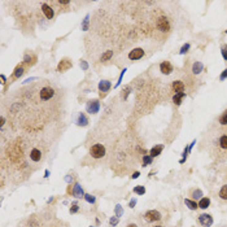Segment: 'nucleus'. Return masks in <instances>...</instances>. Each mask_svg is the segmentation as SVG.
<instances>
[{
	"instance_id": "nucleus-19",
	"label": "nucleus",
	"mask_w": 227,
	"mask_h": 227,
	"mask_svg": "<svg viewBox=\"0 0 227 227\" xmlns=\"http://www.w3.org/2000/svg\"><path fill=\"white\" fill-rule=\"evenodd\" d=\"M184 204L188 206V209H191V210H196L199 208V204L195 201V200H190V199H186L184 200Z\"/></svg>"
},
{
	"instance_id": "nucleus-17",
	"label": "nucleus",
	"mask_w": 227,
	"mask_h": 227,
	"mask_svg": "<svg viewBox=\"0 0 227 227\" xmlns=\"http://www.w3.org/2000/svg\"><path fill=\"white\" fill-rule=\"evenodd\" d=\"M77 125L78 126H87L88 125V119L86 118L85 113H79L78 118H77Z\"/></svg>"
},
{
	"instance_id": "nucleus-23",
	"label": "nucleus",
	"mask_w": 227,
	"mask_h": 227,
	"mask_svg": "<svg viewBox=\"0 0 227 227\" xmlns=\"http://www.w3.org/2000/svg\"><path fill=\"white\" fill-rule=\"evenodd\" d=\"M219 197L222 199V200H227V184L222 186V188L219 190Z\"/></svg>"
},
{
	"instance_id": "nucleus-32",
	"label": "nucleus",
	"mask_w": 227,
	"mask_h": 227,
	"mask_svg": "<svg viewBox=\"0 0 227 227\" xmlns=\"http://www.w3.org/2000/svg\"><path fill=\"white\" fill-rule=\"evenodd\" d=\"M221 52H222V57L227 61V46H223L222 49H221Z\"/></svg>"
},
{
	"instance_id": "nucleus-3",
	"label": "nucleus",
	"mask_w": 227,
	"mask_h": 227,
	"mask_svg": "<svg viewBox=\"0 0 227 227\" xmlns=\"http://www.w3.org/2000/svg\"><path fill=\"white\" fill-rule=\"evenodd\" d=\"M53 95H55V90H53L52 87H43L42 90H40V93H39L42 101L49 100V99L53 97Z\"/></svg>"
},
{
	"instance_id": "nucleus-34",
	"label": "nucleus",
	"mask_w": 227,
	"mask_h": 227,
	"mask_svg": "<svg viewBox=\"0 0 227 227\" xmlns=\"http://www.w3.org/2000/svg\"><path fill=\"white\" fill-rule=\"evenodd\" d=\"M226 78H227V69H225V70H223V73L221 74V77H219V79H221V81H225Z\"/></svg>"
},
{
	"instance_id": "nucleus-27",
	"label": "nucleus",
	"mask_w": 227,
	"mask_h": 227,
	"mask_svg": "<svg viewBox=\"0 0 227 227\" xmlns=\"http://www.w3.org/2000/svg\"><path fill=\"white\" fill-rule=\"evenodd\" d=\"M151 164H152V157L144 154V157H143V166H148V165H151Z\"/></svg>"
},
{
	"instance_id": "nucleus-31",
	"label": "nucleus",
	"mask_w": 227,
	"mask_h": 227,
	"mask_svg": "<svg viewBox=\"0 0 227 227\" xmlns=\"http://www.w3.org/2000/svg\"><path fill=\"white\" fill-rule=\"evenodd\" d=\"M122 208H121V205H117L115 206V214H117V218L118 217H121V215H122Z\"/></svg>"
},
{
	"instance_id": "nucleus-26",
	"label": "nucleus",
	"mask_w": 227,
	"mask_h": 227,
	"mask_svg": "<svg viewBox=\"0 0 227 227\" xmlns=\"http://www.w3.org/2000/svg\"><path fill=\"white\" fill-rule=\"evenodd\" d=\"M113 56V51H107L103 56H101V61H108V60Z\"/></svg>"
},
{
	"instance_id": "nucleus-7",
	"label": "nucleus",
	"mask_w": 227,
	"mask_h": 227,
	"mask_svg": "<svg viewBox=\"0 0 227 227\" xmlns=\"http://www.w3.org/2000/svg\"><path fill=\"white\" fill-rule=\"evenodd\" d=\"M143 56H144V49L142 48H135L129 53V59L131 61H136V60H140Z\"/></svg>"
},
{
	"instance_id": "nucleus-25",
	"label": "nucleus",
	"mask_w": 227,
	"mask_h": 227,
	"mask_svg": "<svg viewBox=\"0 0 227 227\" xmlns=\"http://www.w3.org/2000/svg\"><path fill=\"white\" fill-rule=\"evenodd\" d=\"M134 193H136V195H144V193H146L144 186H136L134 188Z\"/></svg>"
},
{
	"instance_id": "nucleus-36",
	"label": "nucleus",
	"mask_w": 227,
	"mask_h": 227,
	"mask_svg": "<svg viewBox=\"0 0 227 227\" xmlns=\"http://www.w3.org/2000/svg\"><path fill=\"white\" fill-rule=\"evenodd\" d=\"M87 27H88V16L85 18V22H83V30H87Z\"/></svg>"
},
{
	"instance_id": "nucleus-42",
	"label": "nucleus",
	"mask_w": 227,
	"mask_h": 227,
	"mask_svg": "<svg viewBox=\"0 0 227 227\" xmlns=\"http://www.w3.org/2000/svg\"><path fill=\"white\" fill-rule=\"evenodd\" d=\"M153 227H162L161 225H157V226H153Z\"/></svg>"
},
{
	"instance_id": "nucleus-21",
	"label": "nucleus",
	"mask_w": 227,
	"mask_h": 227,
	"mask_svg": "<svg viewBox=\"0 0 227 227\" xmlns=\"http://www.w3.org/2000/svg\"><path fill=\"white\" fill-rule=\"evenodd\" d=\"M186 96V93L184 92H182V93H175V95L173 96V101L175 105H180L182 103V99H183Z\"/></svg>"
},
{
	"instance_id": "nucleus-8",
	"label": "nucleus",
	"mask_w": 227,
	"mask_h": 227,
	"mask_svg": "<svg viewBox=\"0 0 227 227\" xmlns=\"http://www.w3.org/2000/svg\"><path fill=\"white\" fill-rule=\"evenodd\" d=\"M173 70H174L173 65H171L169 61H162L161 64H160V71H161L162 74H165V75L171 74V73H173Z\"/></svg>"
},
{
	"instance_id": "nucleus-16",
	"label": "nucleus",
	"mask_w": 227,
	"mask_h": 227,
	"mask_svg": "<svg viewBox=\"0 0 227 227\" xmlns=\"http://www.w3.org/2000/svg\"><path fill=\"white\" fill-rule=\"evenodd\" d=\"M202 70H204V65L200 61H196L195 64L192 65V73L193 74H200Z\"/></svg>"
},
{
	"instance_id": "nucleus-4",
	"label": "nucleus",
	"mask_w": 227,
	"mask_h": 227,
	"mask_svg": "<svg viewBox=\"0 0 227 227\" xmlns=\"http://www.w3.org/2000/svg\"><path fill=\"white\" fill-rule=\"evenodd\" d=\"M144 218L147 222H157V221L161 219V214L157 210H148L144 214Z\"/></svg>"
},
{
	"instance_id": "nucleus-35",
	"label": "nucleus",
	"mask_w": 227,
	"mask_h": 227,
	"mask_svg": "<svg viewBox=\"0 0 227 227\" xmlns=\"http://www.w3.org/2000/svg\"><path fill=\"white\" fill-rule=\"evenodd\" d=\"M81 68H82L83 70H87V69H88V64H87L86 61H81Z\"/></svg>"
},
{
	"instance_id": "nucleus-2",
	"label": "nucleus",
	"mask_w": 227,
	"mask_h": 227,
	"mask_svg": "<svg viewBox=\"0 0 227 227\" xmlns=\"http://www.w3.org/2000/svg\"><path fill=\"white\" fill-rule=\"evenodd\" d=\"M90 154L93 158H103L105 156V148L101 144H93L90 148Z\"/></svg>"
},
{
	"instance_id": "nucleus-1",
	"label": "nucleus",
	"mask_w": 227,
	"mask_h": 227,
	"mask_svg": "<svg viewBox=\"0 0 227 227\" xmlns=\"http://www.w3.org/2000/svg\"><path fill=\"white\" fill-rule=\"evenodd\" d=\"M156 27L161 32H169L170 31V21L165 16H160L156 20Z\"/></svg>"
},
{
	"instance_id": "nucleus-9",
	"label": "nucleus",
	"mask_w": 227,
	"mask_h": 227,
	"mask_svg": "<svg viewBox=\"0 0 227 227\" xmlns=\"http://www.w3.org/2000/svg\"><path fill=\"white\" fill-rule=\"evenodd\" d=\"M42 12H43L44 16H46L47 20H52L53 16H55L53 8L51 7V5H48L47 3H43V5H42Z\"/></svg>"
},
{
	"instance_id": "nucleus-20",
	"label": "nucleus",
	"mask_w": 227,
	"mask_h": 227,
	"mask_svg": "<svg viewBox=\"0 0 227 227\" xmlns=\"http://www.w3.org/2000/svg\"><path fill=\"white\" fill-rule=\"evenodd\" d=\"M209 205H210V199H209V197H202V199H200V202H199V208L206 209V208H209Z\"/></svg>"
},
{
	"instance_id": "nucleus-39",
	"label": "nucleus",
	"mask_w": 227,
	"mask_h": 227,
	"mask_svg": "<svg viewBox=\"0 0 227 227\" xmlns=\"http://www.w3.org/2000/svg\"><path fill=\"white\" fill-rule=\"evenodd\" d=\"M59 4H62V5H68V4H69V2H68V0H60V2H59Z\"/></svg>"
},
{
	"instance_id": "nucleus-11",
	"label": "nucleus",
	"mask_w": 227,
	"mask_h": 227,
	"mask_svg": "<svg viewBox=\"0 0 227 227\" xmlns=\"http://www.w3.org/2000/svg\"><path fill=\"white\" fill-rule=\"evenodd\" d=\"M171 87H173V91L175 93H182V92H184V83L182 82V81H174L173 82V85H171Z\"/></svg>"
},
{
	"instance_id": "nucleus-41",
	"label": "nucleus",
	"mask_w": 227,
	"mask_h": 227,
	"mask_svg": "<svg viewBox=\"0 0 227 227\" xmlns=\"http://www.w3.org/2000/svg\"><path fill=\"white\" fill-rule=\"evenodd\" d=\"M127 227H136V225H135V223H130V225L127 226Z\"/></svg>"
},
{
	"instance_id": "nucleus-29",
	"label": "nucleus",
	"mask_w": 227,
	"mask_h": 227,
	"mask_svg": "<svg viewBox=\"0 0 227 227\" xmlns=\"http://www.w3.org/2000/svg\"><path fill=\"white\" fill-rule=\"evenodd\" d=\"M190 47H191V46H190V43H186L184 46L180 48V55H184L186 52H188V49H190Z\"/></svg>"
},
{
	"instance_id": "nucleus-38",
	"label": "nucleus",
	"mask_w": 227,
	"mask_h": 227,
	"mask_svg": "<svg viewBox=\"0 0 227 227\" xmlns=\"http://www.w3.org/2000/svg\"><path fill=\"white\" fill-rule=\"evenodd\" d=\"M139 175H140V173H139V171H135V173L132 174V178H134V179H136V178H139Z\"/></svg>"
},
{
	"instance_id": "nucleus-40",
	"label": "nucleus",
	"mask_w": 227,
	"mask_h": 227,
	"mask_svg": "<svg viewBox=\"0 0 227 227\" xmlns=\"http://www.w3.org/2000/svg\"><path fill=\"white\" fill-rule=\"evenodd\" d=\"M135 204H136V200L134 199V200H131V201H130V208H134Z\"/></svg>"
},
{
	"instance_id": "nucleus-13",
	"label": "nucleus",
	"mask_w": 227,
	"mask_h": 227,
	"mask_svg": "<svg viewBox=\"0 0 227 227\" xmlns=\"http://www.w3.org/2000/svg\"><path fill=\"white\" fill-rule=\"evenodd\" d=\"M217 143H218V147H219L221 149H223V151H227V135H226V134H222V135H221V136L218 138Z\"/></svg>"
},
{
	"instance_id": "nucleus-28",
	"label": "nucleus",
	"mask_w": 227,
	"mask_h": 227,
	"mask_svg": "<svg viewBox=\"0 0 227 227\" xmlns=\"http://www.w3.org/2000/svg\"><path fill=\"white\" fill-rule=\"evenodd\" d=\"M192 199H193V200H197V199H202V192H201L200 190L193 191V193H192Z\"/></svg>"
},
{
	"instance_id": "nucleus-14",
	"label": "nucleus",
	"mask_w": 227,
	"mask_h": 227,
	"mask_svg": "<svg viewBox=\"0 0 227 227\" xmlns=\"http://www.w3.org/2000/svg\"><path fill=\"white\" fill-rule=\"evenodd\" d=\"M73 196H75V197H85V192H83V190H82V187H81V184L79 183H75L74 184V187H73Z\"/></svg>"
},
{
	"instance_id": "nucleus-30",
	"label": "nucleus",
	"mask_w": 227,
	"mask_h": 227,
	"mask_svg": "<svg viewBox=\"0 0 227 227\" xmlns=\"http://www.w3.org/2000/svg\"><path fill=\"white\" fill-rule=\"evenodd\" d=\"M85 200L87 202H90V204H93L95 202V197H93L92 195H85Z\"/></svg>"
},
{
	"instance_id": "nucleus-24",
	"label": "nucleus",
	"mask_w": 227,
	"mask_h": 227,
	"mask_svg": "<svg viewBox=\"0 0 227 227\" xmlns=\"http://www.w3.org/2000/svg\"><path fill=\"white\" fill-rule=\"evenodd\" d=\"M219 123L222 125V126H226V125H227V109L225 110L222 114H221V117H219Z\"/></svg>"
},
{
	"instance_id": "nucleus-37",
	"label": "nucleus",
	"mask_w": 227,
	"mask_h": 227,
	"mask_svg": "<svg viewBox=\"0 0 227 227\" xmlns=\"http://www.w3.org/2000/svg\"><path fill=\"white\" fill-rule=\"evenodd\" d=\"M117 222H118V219L117 218H112V219H110V225H117Z\"/></svg>"
},
{
	"instance_id": "nucleus-15",
	"label": "nucleus",
	"mask_w": 227,
	"mask_h": 227,
	"mask_svg": "<svg viewBox=\"0 0 227 227\" xmlns=\"http://www.w3.org/2000/svg\"><path fill=\"white\" fill-rule=\"evenodd\" d=\"M110 87H112V83L109 81H100V83H99V90L101 92H108Z\"/></svg>"
},
{
	"instance_id": "nucleus-5",
	"label": "nucleus",
	"mask_w": 227,
	"mask_h": 227,
	"mask_svg": "<svg viewBox=\"0 0 227 227\" xmlns=\"http://www.w3.org/2000/svg\"><path fill=\"white\" fill-rule=\"evenodd\" d=\"M86 109L90 114H96L100 109V103H99V100H90L86 105Z\"/></svg>"
},
{
	"instance_id": "nucleus-43",
	"label": "nucleus",
	"mask_w": 227,
	"mask_h": 227,
	"mask_svg": "<svg viewBox=\"0 0 227 227\" xmlns=\"http://www.w3.org/2000/svg\"><path fill=\"white\" fill-rule=\"evenodd\" d=\"M226 34H227V30H226Z\"/></svg>"
},
{
	"instance_id": "nucleus-12",
	"label": "nucleus",
	"mask_w": 227,
	"mask_h": 227,
	"mask_svg": "<svg viewBox=\"0 0 227 227\" xmlns=\"http://www.w3.org/2000/svg\"><path fill=\"white\" fill-rule=\"evenodd\" d=\"M40 158H42L40 149L32 148L31 151H30V160H31V161H34V162H38V161H40Z\"/></svg>"
},
{
	"instance_id": "nucleus-10",
	"label": "nucleus",
	"mask_w": 227,
	"mask_h": 227,
	"mask_svg": "<svg viewBox=\"0 0 227 227\" xmlns=\"http://www.w3.org/2000/svg\"><path fill=\"white\" fill-rule=\"evenodd\" d=\"M71 66H73V64H71V61L70 60H68V59H64V60H61V61L59 62V66H57V71H60V73H64V71H66V70H69Z\"/></svg>"
},
{
	"instance_id": "nucleus-22",
	"label": "nucleus",
	"mask_w": 227,
	"mask_h": 227,
	"mask_svg": "<svg viewBox=\"0 0 227 227\" xmlns=\"http://www.w3.org/2000/svg\"><path fill=\"white\" fill-rule=\"evenodd\" d=\"M24 68L22 66H17V68L14 69V73H13V75H14V78H20V77H22L24 75Z\"/></svg>"
},
{
	"instance_id": "nucleus-33",
	"label": "nucleus",
	"mask_w": 227,
	"mask_h": 227,
	"mask_svg": "<svg viewBox=\"0 0 227 227\" xmlns=\"http://www.w3.org/2000/svg\"><path fill=\"white\" fill-rule=\"evenodd\" d=\"M79 210V206H78V204H73L70 208V213H77Z\"/></svg>"
},
{
	"instance_id": "nucleus-6",
	"label": "nucleus",
	"mask_w": 227,
	"mask_h": 227,
	"mask_svg": "<svg viewBox=\"0 0 227 227\" xmlns=\"http://www.w3.org/2000/svg\"><path fill=\"white\" fill-rule=\"evenodd\" d=\"M199 222L202 227H210L213 225V218L209 214H200L199 215Z\"/></svg>"
},
{
	"instance_id": "nucleus-18",
	"label": "nucleus",
	"mask_w": 227,
	"mask_h": 227,
	"mask_svg": "<svg viewBox=\"0 0 227 227\" xmlns=\"http://www.w3.org/2000/svg\"><path fill=\"white\" fill-rule=\"evenodd\" d=\"M162 149H164V146H161V144L153 147V148L151 149V157H157L158 154H161Z\"/></svg>"
}]
</instances>
